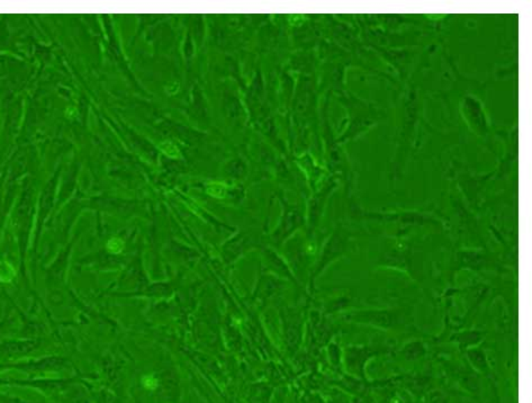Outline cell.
I'll return each instance as SVG.
<instances>
[{"label": "cell", "instance_id": "obj_9", "mask_svg": "<svg viewBox=\"0 0 532 403\" xmlns=\"http://www.w3.org/2000/svg\"><path fill=\"white\" fill-rule=\"evenodd\" d=\"M396 348L387 342L350 344L344 347V368L348 375L357 380L367 381L368 363L377 357L394 355Z\"/></svg>", "mask_w": 532, "mask_h": 403}, {"label": "cell", "instance_id": "obj_6", "mask_svg": "<svg viewBox=\"0 0 532 403\" xmlns=\"http://www.w3.org/2000/svg\"><path fill=\"white\" fill-rule=\"evenodd\" d=\"M353 230L344 223H337L332 232L330 233L327 240L319 251L318 256L309 268L307 277V291L309 295H313L315 291V284L319 277L327 271L330 266L338 262L342 257L353 251Z\"/></svg>", "mask_w": 532, "mask_h": 403}, {"label": "cell", "instance_id": "obj_14", "mask_svg": "<svg viewBox=\"0 0 532 403\" xmlns=\"http://www.w3.org/2000/svg\"><path fill=\"white\" fill-rule=\"evenodd\" d=\"M373 50V54L382 56L387 63L396 70L398 78L402 84L406 83L411 77V68L414 65L415 58L420 54L418 50H412L410 47L403 49H389L380 47L377 45H367Z\"/></svg>", "mask_w": 532, "mask_h": 403}, {"label": "cell", "instance_id": "obj_23", "mask_svg": "<svg viewBox=\"0 0 532 403\" xmlns=\"http://www.w3.org/2000/svg\"><path fill=\"white\" fill-rule=\"evenodd\" d=\"M124 248H125V244L120 238H112L107 244V251L111 253H114V255L121 253L124 251Z\"/></svg>", "mask_w": 532, "mask_h": 403}, {"label": "cell", "instance_id": "obj_18", "mask_svg": "<svg viewBox=\"0 0 532 403\" xmlns=\"http://www.w3.org/2000/svg\"><path fill=\"white\" fill-rule=\"evenodd\" d=\"M488 331L477 328H460L456 329L448 335L444 342L456 345L458 349L464 353L469 348L477 347L482 345L487 337Z\"/></svg>", "mask_w": 532, "mask_h": 403}, {"label": "cell", "instance_id": "obj_2", "mask_svg": "<svg viewBox=\"0 0 532 403\" xmlns=\"http://www.w3.org/2000/svg\"><path fill=\"white\" fill-rule=\"evenodd\" d=\"M344 322L375 328L386 333L414 331V309L413 306H398L387 308H353L341 313Z\"/></svg>", "mask_w": 532, "mask_h": 403}, {"label": "cell", "instance_id": "obj_4", "mask_svg": "<svg viewBox=\"0 0 532 403\" xmlns=\"http://www.w3.org/2000/svg\"><path fill=\"white\" fill-rule=\"evenodd\" d=\"M337 96L347 111L346 129L338 136L341 145L364 136L385 118V111L382 107L366 98L359 97L348 88L338 93Z\"/></svg>", "mask_w": 532, "mask_h": 403}, {"label": "cell", "instance_id": "obj_11", "mask_svg": "<svg viewBox=\"0 0 532 403\" xmlns=\"http://www.w3.org/2000/svg\"><path fill=\"white\" fill-rule=\"evenodd\" d=\"M495 169L485 174H471L468 171H458L453 185L458 189L465 202L471 206L474 211L479 209L482 203L483 194L488 183L494 180Z\"/></svg>", "mask_w": 532, "mask_h": 403}, {"label": "cell", "instance_id": "obj_22", "mask_svg": "<svg viewBox=\"0 0 532 403\" xmlns=\"http://www.w3.org/2000/svg\"><path fill=\"white\" fill-rule=\"evenodd\" d=\"M327 355L330 365L335 370H341L344 368V347L338 339L333 338L327 345Z\"/></svg>", "mask_w": 532, "mask_h": 403}, {"label": "cell", "instance_id": "obj_13", "mask_svg": "<svg viewBox=\"0 0 532 403\" xmlns=\"http://www.w3.org/2000/svg\"><path fill=\"white\" fill-rule=\"evenodd\" d=\"M339 180L335 176L328 178L318 191H315L312 198L309 202V209L306 215V235L309 242H312L313 235L315 230L319 227L320 221L324 214V210L327 207L328 200L331 198L333 191L338 187Z\"/></svg>", "mask_w": 532, "mask_h": 403}, {"label": "cell", "instance_id": "obj_8", "mask_svg": "<svg viewBox=\"0 0 532 403\" xmlns=\"http://www.w3.org/2000/svg\"><path fill=\"white\" fill-rule=\"evenodd\" d=\"M459 113L469 131L493 150L494 131L482 97L475 92L465 93L459 100Z\"/></svg>", "mask_w": 532, "mask_h": 403}, {"label": "cell", "instance_id": "obj_17", "mask_svg": "<svg viewBox=\"0 0 532 403\" xmlns=\"http://www.w3.org/2000/svg\"><path fill=\"white\" fill-rule=\"evenodd\" d=\"M504 152L495 168L494 180H504L511 173L517 160V127L504 134Z\"/></svg>", "mask_w": 532, "mask_h": 403}, {"label": "cell", "instance_id": "obj_19", "mask_svg": "<svg viewBox=\"0 0 532 403\" xmlns=\"http://www.w3.org/2000/svg\"><path fill=\"white\" fill-rule=\"evenodd\" d=\"M287 283H289L287 280H282L280 276L264 275L259 278L256 291L253 293V299L265 302L267 299L278 293Z\"/></svg>", "mask_w": 532, "mask_h": 403}, {"label": "cell", "instance_id": "obj_1", "mask_svg": "<svg viewBox=\"0 0 532 403\" xmlns=\"http://www.w3.org/2000/svg\"><path fill=\"white\" fill-rule=\"evenodd\" d=\"M395 152L389 169L391 182L401 180L413 152L424 118V100L420 87L411 76L397 90Z\"/></svg>", "mask_w": 532, "mask_h": 403}, {"label": "cell", "instance_id": "obj_12", "mask_svg": "<svg viewBox=\"0 0 532 403\" xmlns=\"http://www.w3.org/2000/svg\"><path fill=\"white\" fill-rule=\"evenodd\" d=\"M282 319V338L285 348L291 355L300 350L303 342L305 318L302 310L293 306H284L280 310Z\"/></svg>", "mask_w": 532, "mask_h": 403}, {"label": "cell", "instance_id": "obj_15", "mask_svg": "<svg viewBox=\"0 0 532 403\" xmlns=\"http://www.w3.org/2000/svg\"><path fill=\"white\" fill-rule=\"evenodd\" d=\"M306 224V219L300 207L296 205H291L285 200H282V215L280 223L275 232L273 233V239L275 244H280L293 236L297 230Z\"/></svg>", "mask_w": 532, "mask_h": 403}, {"label": "cell", "instance_id": "obj_16", "mask_svg": "<svg viewBox=\"0 0 532 403\" xmlns=\"http://www.w3.org/2000/svg\"><path fill=\"white\" fill-rule=\"evenodd\" d=\"M439 364L444 368L446 373L456 381L459 386L466 388L471 393H476L478 390V374L474 371L469 365H464L453 359L439 356Z\"/></svg>", "mask_w": 532, "mask_h": 403}, {"label": "cell", "instance_id": "obj_10", "mask_svg": "<svg viewBox=\"0 0 532 403\" xmlns=\"http://www.w3.org/2000/svg\"><path fill=\"white\" fill-rule=\"evenodd\" d=\"M449 198L450 209L453 211V216L456 220L457 235L460 237V239L471 242L469 247L487 249L478 216L475 214V211L471 206L465 202L453 184Z\"/></svg>", "mask_w": 532, "mask_h": 403}, {"label": "cell", "instance_id": "obj_3", "mask_svg": "<svg viewBox=\"0 0 532 403\" xmlns=\"http://www.w3.org/2000/svg\"><path fill=\"white\" fill-rule=\"evenodd\" d=\"M353 196L348 198V211L350 218L358 221H371L380 223H393L400 226L403 232H409L412 229L424 227L440 228L447 229L449 221L441 218L440 215L428 212L424 210H392V211H369L364 209L353 200Z\"/></svg>", "mask_w": 532, "mask_h": 403}, {"label": "cell", "instance_id": "obj_5", "mask_svg": "<svg viewBox=\"0 0 532 403\" xmlns=\"http://www.w3.org/2000/svg\"><path fill=\"white\" fill-rule=\"evenodd\" d=\"M462 271H471L482 274L486 271L506 273L508 268L503 265L502 259L497 253L482 248L460 247L451 253L449 265L446 271L448 287L455 286L456 277Z\"/></svg>", "mask_w": 532, "mask_h": 403}, {"label": "cell", "instance_id": "obj_20", "mask_svg": "<svg viewBox=\"0 0 532 403\" xmlns=\"http://www.w3.org/2000/svg\"><path fill=\"white\" fill-rule=\"evenodd\" d=\"M429 342L426 339L414 338L404 342L401 347L396 348V353L408 362H415L424 358L429 351Z\"/></svg>", "mask_w": 532, "mask_h": 403}, {"label": "cell", "instance_id": "obj_7", "mask_svg": "<svg viewBox=\"0 0 532 403\" xmlns=\"http://www.w3.org/2000/svg\"><path fill=\"white\" fill-rule=\"evenodd\" d=\"M424 253L418 244L401 236L382 253L377 267L403 271L420 284L424 282Z\"/></svg>", "mask_w": 532, "mask_h": 403}, {"label": "cell", "instance_id": "obj_21", "mask_svg": "<svg viewBox=\"0 0 532 403\" xmlns=\"http://www.w3.org/2000/svg\"><path fill=\"white\" fill-rule=\"evenodd\" d=\"M462 354L468 362V365L471 366L477 374L490 375L492 371L491 365H490L485 348L483 347L482 345L465 350Z\"/></svg>", "mask_w": 532, "mask_h": 403}, {"label": "cell", "instance_id": "obj_24", "mask_svg": "<svg viewBox=\"0 0 532 403\" xmlns=\"http://www.w3.org/2000/svg\"><path fill=\"white\" fill-rule=\"evenodd\" d=\"M224 191H225V187H224L223 185H220V184H214V185L212 186V187H209V193L211 195H213V196H224Z\"/></svg>", "mask_w": 532, "mask_h": 403}]
</instances>
